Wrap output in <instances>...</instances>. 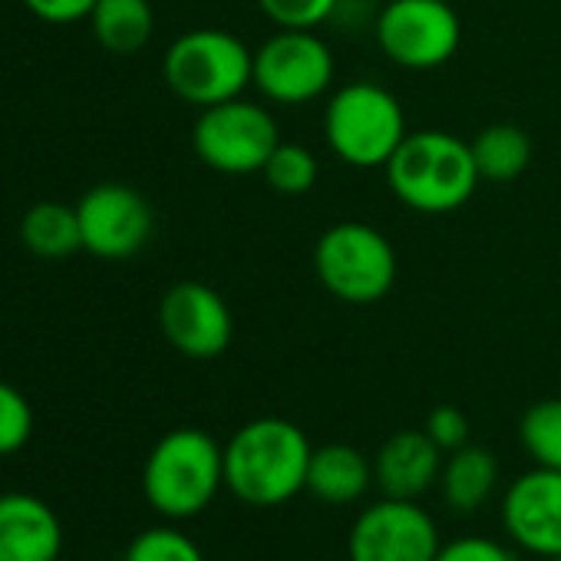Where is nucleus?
<instances>
[{"label":"nucleus","mask_w":561,"mask_h":561,"mask_svg":"<svg viewBox=\"0 0 561 561\" xmlns=\"http://www.w3.org/2000/svg\"><path fill=\"white\" fill-rule=\"evenodd\" d=\"M308 433L285 416H257L225 443V489L254 508L285 505L308 489Z\"/></svg>","instance_id":"obj_1"},{"label":"nucleus","mask_w":561,"mask_h":561,"mask_svg":"<svg viewBox=\"0 0 561 561\" xmlns=\"http://www.w3.org/2000/svg\"><path fill=\"white\" fill-rule=\"evenodd\" d=\"M383 172L390 192L420 215H449L479 188L469 142L443 129L407 133Z\"/></svg>","instance_id":"obj_2"},{"label":"nucleus","mask_w":561,"mask_h":561,"mask_svg":"<svg viewBox=\"0 0 561 561\" xmlns=\"http://www.w3.org/2000/svg\"><path fill=\"white\" fill-rule=\"evenodd\" d=\"M225 489V446L205 430L179 426L146 456L142 495L169 522L202 515Z\"/></svg>","instance_id":"obj_3"},{"label":"nucleus","mask_w":561,"mask_h":561,"mask_svg":"<svg viewBox=\"0 0 561 561\" xmlns=\"http://www.w3.org/2000/svg\"><path fill=\"white\" fill-rule=\"evenodd\" d=\"M254 50L221 27H195L175 37L162 57L165 87L188 106L208 110L251 87Z\"/></svg>","instance_id":"obj_4"},{"label":"nucleus","mask_w":561,"mask_h":561,"mask_svg":"<svg viewBox=\"0 0 561 561\" xmlns=\"http://www.w3.org/2000/svg\"><path fill=\"white\" fill-rule=\"evenodd\" d=\"M400 100L370 80L344 83L324 106V136L331 152L354 169H383L407 139Z\"/></svg>","instance_id":"obj_5"},{"label":"nucleus","mask_w":561,"mask_h":561,"mask_svg":"<svg viewBox=\"0 0 561 561\" xmlns=\"http://www.w3.org/2000/svg\"><path fill=\"white\" fill-rule=\"evenodd\" d=\"M314 274L344 305H377L397 280V251L380 228L337 221L314 244Z\"/></svg>","instance_id":"obj_6"},{"label":"nucleus","mask_w":561,"mask_h":561,"mask_svg":"<svg viewBox=\"0 0 561 561\" xmlns=\"http://www.w3.org/2000/svg\"><path fill=\"white\" fill-rule=\"evenodd\" d=\"M280 142L274 116L244 96L215 103L198 113L192 126L195 156L221 175L261 172L274 146Z\"/></svg>","instance_id":"obj_7"},{"label":"nucleus","mask_w":561,"mask_h":561,"mask_svg":"<svg viewBox=\"0 0 561 561\" xmlns=\"http://www.w3.org/2000/svg\"><path fill=\"white\" fill-rule=\"evenodd\" d=\"M334 50L314 31H277L254 50L251 87L277 106L321 100L334 83Z\"/></svg>","instance_id":"obj_8"},{"label":"nucleus","mask_w":561,"mask_h":561,"mask_svg":"<svg viewBox=\"0 0 561 561\" xmlns=\"http://www.w3.org/2000/svg\"><path fill=\"white\" fill-rule=\"evenodd\" d=\"M374 34L390 64L403 70H439L462 44V21L449 0H387Z\"/></svg>","instance_id":"obj_9"},{"label":"nucleus","mask_w":561,"mask_h":561,"mask_svg":"<svg viewBox=\"0 0 561 561\" xmlns=\"http://www.w3.org/2000/svg\"><path fill=\"white\" fill-rule=\"evenodd\" d=\"M439 545V528L420 502L380 495L354 518L347 561H433Z\"/></svg>","instance_id":"obj_10"},{"label":"nucleus","mask_w":561,"mask_h":561,"mask_svg":"<svg viewBox=\"0 0 561 561\" xmlns=\"http://www.w3.org/2000/svg\"><path fill=\"white\" fill-rule=\"evenodd\" d=\"M83 251L103 261H126L139 254L152 231L156 215L149 198L123 182H100L77 202Z\"/></svg>","instance_id":"obj_11"},{"label":"nucleus","mask_w":561,"mask_h":561,"mask_svg":"<svg viewBox=\"0 0 561 561\" xmlns=\"http://www.w3.org/2000/svg\"><path fill=\"white\" fill-rule=\"evenodd\" d=\"M162 337L188 360H215L231 347L234 321L225 298L202 280H179L159 301Z\"/></svg>","instance_id":"obj_12"},{"label":"nucleus","mask_w":561,"mask_h":561,"mask_svg":"<svg viewBox=\"0 0 561 561\" xmlns=\"http://www.w3.org/2000/svg\"><path fill=\"white\" fill-rule=\"evenodd\" d=\"M502 528L508 541L535 558L561 554V472L531 466L502 495Z\"/></svg>","instance_id":"obj_13"},{"label":"nucleus","mask_w":561,"mask_h":561,"mask_svg":"<svg viewBox=\"0 0 561 561\" xmlns=\"http://www.w3.org/2000/svg\"><path fill=\"white\" fill-rule=\"evenodd\" d=\"M64 522L34 492H0V561H60Z\"/></svg>","instance_id":"obj_14"},{"label":"nucleus","mask_w":561,"mask_h":561,"mask_svg":"<svg viewBox=\"0 0 561 561\" xmlns=\"http://www.w3.org/2000/svg\"><path fill=\"white\" fill-rule=\"evenodd\" d=\"M443 459L446 453L426 430H400L380 446L374 459V482L390 499L420 502L433 485H439Z\"/></svg>","instance_id":"obj_15"},{"label":"nucleus","mask_w":561,"mask_h":561,"mask_svg":"<svg viewBox=\"0 0 561 561\" xmlns=\"http://www.w3.org/2000/svg\"><path fill=\"white\" fill-rule=\"evenodd\" d=\"M374 485V462L347 446V443H328L311 453L308 466V489L318 502L328 505H354L360 502Z\"/></svg>","instance_id":"obj_16"},{"label":"nucleus","mask_w":561,"mask_h":561,"mask_svg":"<svg viewBox=\"0 0 561 561\" xmlns=\"http://www.w3.org/2000/svg\"><path fill=\"white\" fill-rule=\"evenodd\" d=\"M499 489V459L485 446L466 443L456 453H446L439 472V495L453 512H476L482 508L492 492Z\"/></svg>","instance_id":"obj_17"},{"label":"nucleus","mask_w":561,"mask_h":561,"mask_svg":"<svg viewBox=\"0 0 561 561\" xmlns=\"http://www.w3.org/2000/svg\"><path fill=\"white\" fill-rule=\"evenodd\" d=\"M90 31L106 54L133 57L152 41L156 14L149 0H96Z\"/></svg>","instance_id":"obj_18"},{"label":"nucleus","mask_w":561,"mask_h":561,"mask_svg":"<svg viewBox=\"0 0 561 561\" xmlns=\"http://www.w3.org/2000/svg\"><path fill=\"white\" fill-rule=\"evenodd\" d=\"M21 241L31 254L47 261H60L83 251L77 205H64V202L31 205L21 218Z\"/></svg>","instance_id":"obj_19"},{"label":"nucleus","mask_w":561,"mask_h":561,"mask_svg":"<svg viewBox=\"0 0 561 561\" xmlns=\"http://www.w3.org/2000/svg\"><path fill=\"white\" fill-rule=\"evenodd\" d=\"M472 162L485 182H512L531 162V139L515 123H492L476 139H469Z\"/></svg>","instance_id":"obj_20"},{"label":"nucleus","mask_w":561,"mask_h":561,"mask_svg":"<svg viewBox=\"0 0 561 561\" xmlns=\"http://www.w3.org/2000/svg\"><path fill=\"white\" fill-rule=\"evenodd\" d=\"M518 443L541 469L561 472V400H538L522 413Z\"/></svg>","instance_id":"obj_21"},{"label":"nucleus","mask_w":561,"mask_h":561,"mask_svg":"<svg viewBox=\"0 0 561 561\" xmlns=\"http://www.w3.org/2000/svg\"><path fill=\"white\" fill-rule=\"evenodd\" d=\"M261 175L277 195H308L321 179V162L308 146L280 139L267 156Z\"/></svg>","instance_id":"obj_22"},{"label":"nucleus","mask_w":561,"mask_h":561,"mask_svg":"<svg viewBox=\"0 0 561 561\" xmlns=\"http://www.w3.org/2000/svg\"><path fill=\"white\" fill-rule=\"evenodd\" d=\"M123 561H205V551L188 531L175 525H152L126 545Z\"/></svg>","instance_id":"obj_23"},{"label":"nucleus","mask_w":561,"mask_h":561,"mask_svg":"<svg viewBox=\"0 0 561 561\" xmlns=\"http://www.w3.org/2000/svg\"><path fill=\"white\" fill-rule=\"evenodd\" d=\"M254 4L277 31H318L341 11L344 0H254Z\"/></svg>","instance_id":"obj_24"},{"label":"nucleus","mask_w":561,"mask_h":561,"mask_svg":"<svg viewBox=\"0 0 561 561\" xmlns=\"http://www.w3.org/2000/svg\"><path fill=\"white\" fill-rule=\"evenodd\" d=\"M34 436V407L8 380H0V459L21 453Z\"/></svg>","instance_id":"obj_25"},{"label":"nucleus","mask_w":561,"mask_h":561,"mask_svg":"<svg viewBox=\"0 0 561 561\" xmlns=\"http://www.w3.org/2000/svg\"><path fill=\"white\" fill-rule=\"evenodd\" d=\"M433 561H515V554L489 535H459L443 541Z\"/></svg>","instance_id":"obj_26"},{"label":"nucleus","mask_w":561,"mask_h":561,"mask_svg":"<svg viewBox=\"0 0 561 561\" xmlns=\"http://www.w3.org/2000/svg\"><path fill=\"white\" fill-rule=\"evenodd\" d=\"M430 439L443 449V453H456L469 443V420L459 407H436L430 416H426V426Z\"/></svg>","instance_id":"obj_27"},{"label":"nucleus","mask_w":561,"mask_h":561,"mask_svg":"<svg viewBox=\"0 0 561 561\" xmlns=\"http://www.w3.org/2000/svg\"><path fill=\"white\" fill-rule=\"evenodd\" d=\"M21 4L44 24H77L90 21L96 0H21Z\"/></svg>","instance_id":"obj_28"},{"label":"nucleus","mask_w":561,"mask_h":561,"mask_svg":"<svg viewBox=\"0 0 561 561\" xmlns=\"http://www.w3.org/2000/svg\"><path fill=\"white\" fill-rule=\"evenodd\" d=\"M551 561H561V554H558V558H551Z\"/></svg>","instance_id":"obj_29"},{"label":"nucleus","mask_w":561,"mask_h":561,"mask_svg":"<svg viewBox=\"0 0 561 561\" xmlns=\"http://www.w3.org/2000/svg\"><path fill=\"white\" fill-rule=\"evenodd\" d=\"M60 561H64V558H60Z\"/></svg>","instance_id":"obj_30"}]
</instances>
